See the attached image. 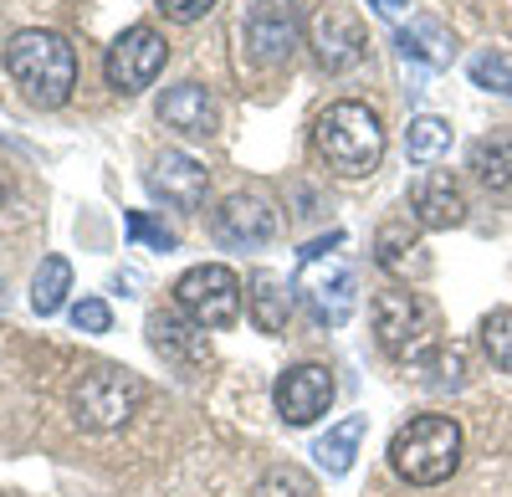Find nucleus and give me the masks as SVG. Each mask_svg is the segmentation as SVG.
<instances>
[{
	"instance_id": "1",
	"label": "nucleus",
	"mask_w": 512,
	"mask_h": 497,
	"mask_svg": "<svg viewBox=\"0 0 512 497\" xmlns=\"http://www.w3.org/2000/svg\"><path fill=\"white\" fill-rule=\"evenodd\" d=\"M6 72L36 108H62L77 88V52L62 31H16L6 41Z\"/></svg>"
},
{
	"instance_id": "2",
	"label": "nucleus",
	"mask_w": 512,
	"mask_h": 497,
	"mask_svg": "<svg viewBox=\"0 0 512 497\" xmlns=\"http://www.w3.org/2000/svg\"><path fill=\"white\" fill-rule=\"evenodd\" d=\"M344 246V236H328V241H313L308 252H303V267H297L292 277V293L297 303L308 308V318L318 328H344L359 308V272L354 262L338 252Z\"/></svg>"
},
{
	"instance_id": "3",
	"label": "nucleus",
	"mask_w": 512,
	"mask_h": 497,
	"mask_svg": "<svg viewBox=\"0 0 512 497\" xmlns=\"http://www.w3.org/2000/svg\"><path fill=\"white\" fill-rule=\"evenodd\" d=\"M313 139H318L323 164L338 180H364V175L379 170V159H384V123H379V113L369 103H354V98L328 103L318 113Z\"/></svg>"
},
{
	"instance_id": "4",
	"label": "nucleus",
	"mask_w": 512,
	"mask_h": 497,
	"mask_svg": "<svg viewBox=\"0 0 512 497\" xmlns=\"http://www.w3.org/2000/svg\"><path fill=\"white\" fill-rule=\"evenodd\" d=\"M390 467L410 487H441L461 467V426L451 416H410L390 436Z\"/></svg>"
},
{
	"instance_id": "5",
	"label": "nucleus",
	"mask_w": 512,
	"mask_h": 497,
	"mask_svg": "<svg viewBox=\"0 0 512 497\" xmlns=\"http://www.w3.org/2000/svg\"><path fill=\"white\" fill-rule=\"evenodd\" d=\"M139 405H144V385L123 364H93L72 385V416L88 431H123Z\"/></svg>"
},
{
	"instance_id": "6",
	"label": "nucleus",
	"mask_w": 512,
	"mask_h": 497,
	"mask_svg": "<svg viewBox=\"0 0 512 497\" xmlns=\"http://www.w3.org/2000/svg\"><path fill=\"white\" fill-rule=\"evenodd\" d=\"M369 318H374V339L379 349L400 359V364H415L425 349H436V323H431V308H425L415 293L405 287H390V293H379L369 303Z\"/></svg>"
},
{
	"instance_id": "7",
	"label": "nucleus",
	"mask_w": 512,
	"mask_h": 497,
	"mask_svg": "<svg viewBox=\"0 0 512 497\" xmlns=\"http://www.w3.org/2000/svg\"><path fill=\"white\" fill-rule=\"evenodd\" d=\"M175 308L200 323L205 334L210 328H231L241 318V277L221 262H200L175 282Z\"/></svg>"
},
{
	"instance_id": "8",
	"label": "nucleus",
	"mask_w": 512,
	"mask_h": 497,
	"mask_svg": "<svg viewBox=\"0 0 512 497\" xmlns=\"http://www.w3.org/2000/svg\"><path fill=\"white\" fill-rule=\"evenodd\" d=\"M164 62H169V41H164L154 26H128L113 47H108L103 72H108V88H113V93L134 98V93H144L149 82L164 72Z\"/></svg>"
},
{
	"instance_id": "9",
	"label": "nucleus",
	"mask_w": 512,
	"mask_h": 497,
	"mask_svg": "<svg viewBox=\"0 0 512 497\" xmlns=\"http://www.w3.org/2000/svg\"><path fill=\"white\" fill-rule=\"evenodd\" d=\"M308 47L318 57V67L328 72H344L364 57L369 36H364V21L344 6V0H323V6L308 16Z\"/></svg>"
},
{
	"instance_id": "10",
	"label": "nucleus",
	"mask_w": 512,
	"mask_h": 497,
	"mask_svg": "<svg viewBox=\"0 0 512 497\" xmlns=\"http://www.w3.org/2000/svg\"><path fill=\"white\" fill-rule=\"evenodd\" d=\"M241 52L256 62V67H287L292 52H297V16L292 6H282V0H256V6L246 11L241 21Z\"/></svg>"
},
{
	"instance_id": "11",
	"label": "nucleus",
	"mask_w": 512,
	"mask_h": 497,
	"mask_svg": "<svg viewBox=\"0 0 512 497\" xmlns=\"http://www.w3.org/2000/svg\"><path fill=\"white\" fill-rule=\"evenodd\" d=\"M333 369L328 364H292L277 375L272 385V405H277V416L287 426H313L328 416V405H333Z\"/></svg>"
},
{
	"instance_id": "12",
	"label": "nucleus",
	"mask_w": 512,
	"mask_h": 497,
	"mask_svg": "<svg viewBox=\"0 0 512 497\" xmlns=\"http://www.w3.org/2000/svg\"><path fill=\"white\" fill-rule=\"evenodd\" d=\"M216 241L221 246H236V252H256V246H267L277 236V211H272V200L267 195H256V190H236L221 200V211H216Z\"/></svg>"
},
{
	"instance_id": "13",
	"label": "nucleus",
	"mask_w": 512,
	"mask_h": 497,
	"mask_svg": "<svg viewBox=\"0 0 512 497\" xmlns=\"http://www.w3.org/2000/svg\"><path fill=\"white\" fill-rule=\"evenodd\" d=\"M144 185H149L154 200L175 205V211H200L210 180H205V164L200 159H190L185 149H164V154H154Z\"/></svg>"
},
{
	"instance_id": "14",
	"label": "nucleus",
	"mask_w": 512,
	"mask_h": 497,
	"mask_svg": "<svg viewBox=\"0 0 512 497\" xmlns=\"http://www.w3.org/2000/svg\"><path fill=\"white\" fill-rule=\"evenodd\" d=\"M410 221L420 231H451L466 221V195L451 170H420L410 180Z\"/></svg>"
},
{
	"instance_id": "15",
	"label": "nucleus",
	"mask_w": 512,
	"mask_h": 497,
	"mask_svg": "<svg viewBox=\"0 0 512 497\" xmlns=\"http://www.w3.org/2000/svg\"><path fill=\"white\" fill-rule=\"evenodd\" d=\"M149 344L159 359H169L175 369H200L210 359V339L205 328L190 323L180 308H164V313H149Z\"/></svg>"
},
{
	"instance_id": "16",
	"label": "nucleus",
	"mask_w": 512,
	"mask_h": 497,
	"mask_svg": "<svg viewBox=\"0 0 512 497\" xmlns=\"http://www.w3.org/2000/svg\"><path fill=\"white\" fill-rule=\"evenodd\" d=\"M159 123H169L185 139H210L216 134V98H210L200 82H175L159 98Z\"/></svg>"
},
{
	"instance_id": "17",
	"label": "nucleus",
	"mask_w": 512,
	"mask_h": 497,
	"mask_svg": "<svg viewBox=\"0 0 512 497\" xmlns=\"http://www.w3.org/2000/svg\"><path fill=\"white\" fill-rule=\"evenodd\" d=\"M292 298H297L292 282L267 272V267H256L246 277V313H251V323L262 328V334H282L287 318H292Z\"/></svg>"
},
{
	"instance_id": "18",
	"label": "nucleus",
	"mask_w": 512,
	"mask_h": 497,
	"mask_svg": "<svg viewBox=\"0 0 512 497\" xmlns=\"http://www.w3.org/2000/svg\"><path fill=\"white\" fill-rule=\"evenodd\" d=\"M374 262L395 277H420L425 272V246H420V226L410 216H395L374 231Z\"/></svg>"
},
{
	"instance_id": "19",
	"label": "nucleus",
	"mask_w": 512,
	"mask_h": 497,
	"mask_svg": "<svg viewBox=\"0 0 512 497\" xmlns=\"http://www.w3.org/2000/svg\"><path fill=\"white\" fill-rule=\"evenodd\" d=\"M395 47H400V57H410V62H425V67H451V57H456V36L441 26V21H410V26H400L395 31Z\"/></svg>"
},
{
	"instance_id": "20",
	"label": "nucleus",
	"mask_w": 512,
	"mask_h": 497,
	"mask_svg": "<svg viewBox=\"0 0 512 497\" xmlns=\"http://www.w3.org/2000/svg\"><path fill=\"white\" fill-rule=\"evenodd\" d=\"M369 431V416H344L338 426H328L318 441H313V462L328 472V477H344L359 457V441Z\"/></svg>"
},
{
	"instance_id": "21",
	"label": "nucleus",
	"mask_w": 512,
	"mask_h": 497,
	"mask_svg": "<svg viewBox=\"0 0 512 497\" xmlns=\"http://www.w3.org/2000/svg\"><path fill=\"white\" fill-rule=\"evenodd\" d=\"M410 375H415L425 390H461V385H466V349H461V344L425 349V354L410 364Z\"/></svg>"
},
{
	"instance_id": "22",
	"label": "nucleus",
	"mask_w": 512,
	"mask_h": 497,
	"mask_svg": "<svg viewBox=\"0 0 512 497\" xmlns=\"http://www.w3.org/2000/svg\"><path fill=\"white\" fill-rule=\"evenodd\" d=\"M446 154H451V123L436 118V113L410 118V129H405V159L420 164V170H431V164H441Z\"/></svg>"
},
{
	"instance_id": "23",
	"label": "nucleus",
	"mask_w": 512,
	"mask_h": 497,
	"mask_svg": "<svg viewBox=\"0 0 512 497\" xmlns=\"http://www.w3.org/2000/svg\"><path fill=\"white\" fill-rule=\"evenodd\" d=\"M67 293H72V262L67 257H41V267L31 277V308L41 318H52V313H62Z\"/></svg>"
},
{
	"instance_id": "24",
	"label": "nucleus",
	"mask_w": 512,
	"mask_h": 497,
	"mask_svg": "<svg viewBox=\"0 0 512 497\" xmlns=\"http://www.w3.org/2000/svg\"><path fill=\"white\" fill-rule=\"evenodd\" d=\"M472 175L487 190H512V134H492L472 144Z\"/></svg>"
},
{
	"instance_id": "25",
	"label": "nucleus",
	"mask_w": 512,
	"mask_h": 497,
	"mask_svg": "<svg viewBox=\"0 0 512 497\" xmlns=\"http://www.w3.org/2000/svg\"><path fill=\"white\" fill-rule=\"evenodd\" d=\"M466 72H472V82H477V88L512 98V52H502V47H487V52H477L472 62H466Z\"/></svg>"
},
{
	"instance_id": "26",
	"label": "nucleus",
	"mask_w": 512,
	"mask_h": 497,
	"mask_svg": "<svg viewBox=\"0 0 512 497\" xmlns=\"http://www.w3.org/2000/svg\"><path fill=\"white\" fill-rule=\"evenodd\" d=\"M482 349L492 359V369H502V375H512V308H492L482 318Z\"/></svg>"
},
{
	"instance_id": "27",
	"label": "nucleus",
	"mask_w": 512,
	"mask_h": 497,
	"mask_svg": "<svg viewBox=\"0 0 512 497\" xmlns=\"http://www.w3.org/2000/svg\"><path fill=\"white\" fill-rule=\"evenodd\" d=\"M123 226H128V236H134V241L154 246V252H175V246H180V236H175V231L159 226V221H154V216H144V211H128V216H123Z\"/></svg>"
},
{
	"instance_id": "28",
	"label": "nucleus",
	"mask_w": 512,
	"mask_h": 497,
	"mask_svg": "<svg viewBox=\"0 0 512 497\" xmlns=\"http://www.w3.org/2000/svg\"><path fill=\"white\" fill-rule=\"evenodd\" d=\"M256 497H313V482L297 472V467H277L262 477V487H256Z\"/></svg>"
},
{
	"instance_id": "29",
	"label": "nucleus",
	"mask_w": 512,
	"mask_h": 497,
	"mask_svg": "<svg viewBox=\"0 0 512 497\" xmlns=\"http://www.w3.org/2000/svg\"><path fill=\"white\" fill-rule=\"evenodd\" d=\"M72 328H77V334H108V328H113V308L103 298H77L72 303Z\"/></svg>"
},
{
	"instance_id": "30",
	"label": "nucleus",
	"mask_w": 512,
	"mask_h": 497,
	"mask_svg": "<svg viewBox=\"0 0 512 497\" xmlns=\"http://www.w3.org/2000/svg\"><path fill=\"white\" fill-rule=\"evenodd\" d=\"M216 0H159V11L169 16V21H180V26H190V21H200Z\"/></svg>"
},
{
	"instance_id": "31",
	"label": "nucleus",
	"mask_w": 512,
	"mask_h": 497,
	"mask_svg": "<svg viewBox=\"0 0 512 497\" xmlns=\"http://www.w3.org/2000/svg\"><path fill=\"white\" fill-rule=\"evenodd\" d=\"M374 11H384V16H395V11H405V0H369Z\"/></svg>"
}]
</instances>
